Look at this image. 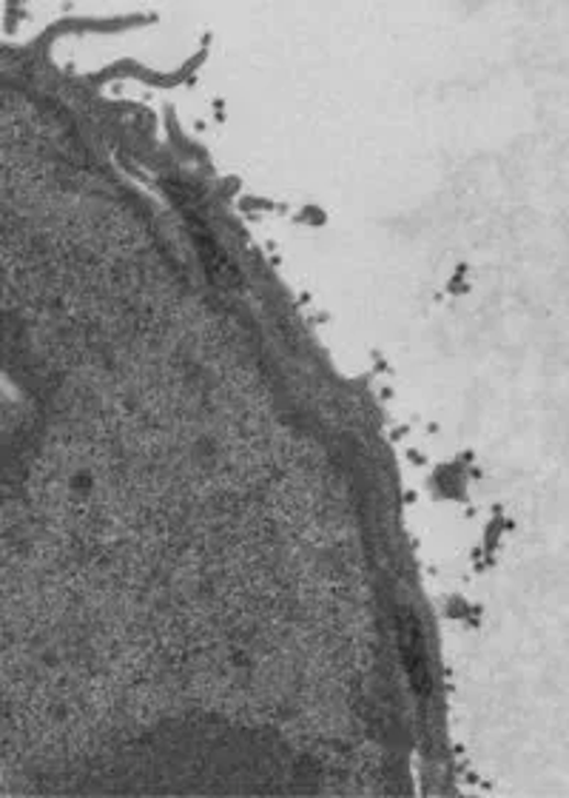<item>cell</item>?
Returning <instances> with one entry per match:
<instances>
[{
  "instance_id": "cell-1",
  "label": "cell",
  "mask_w": 569,
  "mask_h": 798,
  "mask_svg": "<svg viewBox=\"0 0 569 798\" xmlns=\"http://www.w3.org/2000/svg\"><path fill=\"white\" fill-rule=\"evenodd\" d=\"M399 639H402V656L404 665H408V676L416 687V694L427 696V656H424V642L422 633H419L416 619L404 613L399 619Z\"/></svg>"
}]
</instances>
